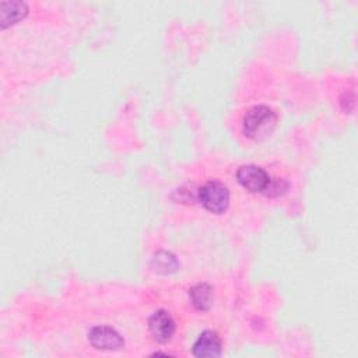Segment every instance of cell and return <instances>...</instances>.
Wrapping results in <instances>:
<instances>
[{"instance_id": "6da1fadb", "label": "cell", "mask_w": 358, "mask_h": 358, "mask_svg": "<svg viewBox=\"0 0 358 358\" xmlns=\"http://www.w3.org/2000/svg\"><path fill=\"white\" fill-rule=\"evenodd\" d=\"M277 124V115L267 105L252 106L243 116L242 130L250 140L267 138Z\"/></svg>"}, {"instance_id": "7a4b0ae2", "label": "cell", "mask_w": 358, "mask_h": 358, "mask_svg": "<svg viewBox=\"0 0 358 358\" xmlns=\"http://www.w3.org/2000/svg\"><path fill=\"white\" fill-rule=\"evenodd\" d=\"M200 204L213 214H222L229 206V190L218 180H208L197 190Z\"/></svg>"}, {"instance_id": "3957f363", "label": "cell", "mask_w": 358, "mask_h": 358, "mask_svg": "<svg viewBox=\"0 0 358 358\" xmlns=\"http://www.w3.org/2000/svg\"><path fill=\"white\" fill-rule=\"evenodd\" d=\"M90 344L101 351H117L124 345V340L120 333L106 324L94 326L88 331Z\"/></svg>"}, {"instance_id": "277c9868", "label": "cell", "mask_w": 358, "mask_h": 358, "mask_svg": "<svg viewBox=\"0 0 358 358\" xmlns=\"http://www.w3.org/2000/svg\"><path fill=\"white\" fill-rule=\"evenodd\" d=\"M236 179L246 190L252 193H263L271 176L263 168L253 164H248L238 168Z\"/></svg>"}, {"instance_id": "5b68a950", "label": "cell", "mask_w": 358, "mask_h": 358, "mask_svg": "<svg viewBox=\"0 0 358 358\" xmlns=\"http://www.w3.org/2000/svg\"><path fill=\"white\" fill-rule=\"evenodd\" d=\"M148 329L152 336V338L157 343H166L172 338L176 330V324L171 313L165 309H158L155 310L150 319H148Z\"/></svg>"}, {"instance_id": "8992f818", "label": "cell", "mask_w": 358, "mask_h": 358, "mask_svg": "<svg viewBox=\"0 0 358 358\" xmlns=\"http://www.w3.org/2000/svg\"><path fill=\"white\" fill-rule=\"evenodd\" d=\"M221 351H222L221 338L217 334V331H213V330H204L203 333H200V336L197 337L192 348L193 355L199 358L220 357Z\"/></svg>"}, {"instance_id": "52a82bcc", "label": "cell", "mask_w": 358, "mask_h": 358, "mask_svg": "<svg viewBox=\"0 0 358 358\" xmlns=\"http://www.w3.org/2000/svg\"><path fill=\"white\" fill-rule=\"evenodd\" d=\"M28 14V6L25 1H3L0 3V27L4 29L13 24H17Z\"/></svg>"}, {"instance_id": "ba28073f", "label": "cell", "mask_w": 358, "mask_h": 358, "mask_svg": "<svg viewBox=\"0 0 358 358\" xmlns=\"http://www.w3.org/2000/svg\"><path fill=\"white\" fill-rule=\"evenodd\" d=\"M150 267L152 271L166 275L178 271L180 263L173 253L168 250H157L150 259Z\"/></svg>"}, {"instance_id": "9c48e42d", "label": "cell", "mask_w": 358, "mask_h": 358, "mask_svg": "<svg viewBox=\"0 0 358 358\" xmlns=\"http://www.w3.org/2000/svg\"><path fill=\"white\" fill-rule=\"evenodd\" d=\"M189 299L199 312H207L213 305V287L207 282H199L189 289Z\"/></svg>"}, {"instance_id": "30bf717a", "label": "cell", "mask_w": 358, "mask_h": 358, "mask_svg": "<svg viewBox=\"0 0 358 358\" xmlns=\"http://www.w3.org/2000/svg\"><path fill=\"white\" fill-rule=\"evenodd\" d=\"M289 189V183L285 179L281 178H271L267 187L264 189L263 194L266 197H280L282 194H285Z\"/></svg>"}]
</instances>
